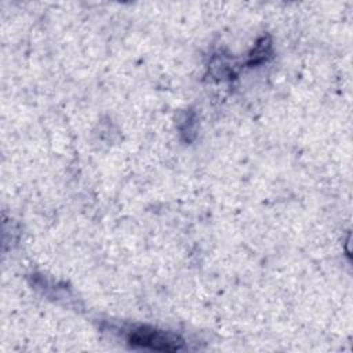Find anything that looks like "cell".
Listing matches in <instances>:
<instances>
[{
	"mask_svg": "<svg viewBox=\"0 0 353 353\" xmlns=\"http://www.w3.org/2000/svg\"><path fill=\"white\" fill-rule=\"evenodd\" d=\"M131 345L141 346L153 350H163V352H174L181 349L182 341L176 336L165 334L163 331H157L153 328H139L131 334L130 338Z\"/></svg>",
	"mask_w": 353,
	"mask_h": 353,
	"instance_id": "cell-1",
	"label": "cell"
}]
</instances>
